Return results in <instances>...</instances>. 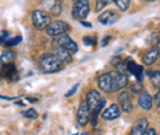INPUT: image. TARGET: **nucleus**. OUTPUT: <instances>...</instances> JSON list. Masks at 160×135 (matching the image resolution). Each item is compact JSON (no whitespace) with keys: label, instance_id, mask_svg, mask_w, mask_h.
<instances>
[{"label":"nucleus","instance_id":"f257e3e1","mask_svg":"<svg viewBox=\"0 0 160 135\" xmlns=\"http://www.w3.org/2000/svg\"><path fill=\"white\" fill-rule=\"evenodd\" d=\"M62 61L56 57V54H43L40 59L41 70L46 74H52L62 70Z\"/></svg>","mask_w":160,"mask_h":135},{"label":"nucleus","instance_id":"f03ea898","mask_svg":"<svg viewBox=\"0 0 160 135\" xmlns=\"http://www.w3.org/2000/svg\"><path fill=\"white\" fill-rule=\"evenodd\" d=\"M70 28L69 23H67L65 21H60V20H57V21H53L51 22L47 28H46V33L51 37H57V36H62V35H65V32Z\"/></svg>","mask_w":160,"mask_h":135},{"label":"nucleus","instance_id":"7ed1b4c3","mask_svg":"<svg viewBox=\"0 0 160 135\" xmlns=\"http://www.w3.org/2000/svg\"><path fill=\"white\" fill-rule=\"evenodd\" d=\"M90 12V2L89 0H77L74 6H73V11L72 15L75 20L84 21V19L89 15Z\"/></svg>","mask_w":160,"mask_h":135},{"label":"nucleus","instance_id":"20e7f679","mask_svg":"<svg viewBox=\"0 0 160 135\" xmlns=\"http://www.w3.org/2000/svg\"><path fill=\"white\" fill-rule=\"evenodd\" d=\"M32 22L37 30L47 28V26L51 23V15L43 10H35L32 12Z\"/></svg>","mask_w":160,"mask_h":135},{"label":"nucleus","instance_id":"39448f33","mask_svg":"<svg viewBox=\"0 0 160 135\" xmlns=\"http://www.w3.org/2000/svg\"><path fill=\"white\" fill-rule=\"evenodd\" d=\"M102 102H103V98H102V96L100 95L99 91H96V90L89 91V94H88V96H86L85 103H86V106H88L90 113H91L92 111H95Z\"/></svg>","mask_w":160,"mask_h":135},{"label":"nucleus","instance_id":"423d86ee","mask_svg":"<svg viewBox=\"0 0 160 135\" xmlns=\"http://www.w3.org/2000/svg\"><path fill=\"white\" fill-rule=\"evenodd\" d=\"M57 44L58 47L68 51L69 53H77L78 52V44L70 38L68 35H62L57 38Z\"/></svg>","mask_w":160,"mask_h":135},{"label":"nucleus","instance_id":"0eeeda50","mask_svg":"<svg viewBox=\"0 0 160 135\" xmlns=\"http://www.w3.org/2000/svg\"><path fill=\"white\" fill-rule=\"evenodd\" d=\"M98 85H99V89L101 91H103L106 94L113 92V80H112V76L110 73L102 74L98 80Z\"/></svg>","mask_w":160,"mask_h":135},{"label":"nucleus","instance_id":"6e6552de","mask_svg":"<svg viewBox=\"0 0 160 135\" xmlns=\"http://www.w3.org/2000/svg\"><path fill=\"white\" fill-rule=\"evenodd\" d=\"M0 75L6 77V79H9V80H12V81H16V80L19 79V73H18V69H16V66L14 65V63L1 65Z\"/></svg>","mask_w":160,"mask_h":135},{"label":"nucleus","instance_id":"1a4fd4ad","mask_svg":"<svg viewBox=\"0 0 160 135\" xmlns=\"http://www.w3.org/2000/svg\"><path fill=\"white\" fill-rule=\"evenodd\" d=\"M112 80H113V91H120L122 89H124L128 85V77L124 74H120L117 71H112L110 73Z\"/></svg>","mask_w":160,"mask_h":135},{"label":"nucleus","instance_id":"9d476101","mask_svg":"<svg viewBox=\"0 0 160 135\" xmlns=\"http://www.w3.org/2000/svg\"><path fill=\"white\" fill-rule=\"evenodd\" d=\"M118 104H120V108L126 112V113H129L133 111V103H132V98L129 96L128 92L123 91L121 92L120 96H118Z\"/></svg>","mask_w":160,"mask_h":135},{"label":"nucleus","instance_id":"9b49d317","mask_svg":"<svg viewBox=\"0 0 160 135\" xmlns=\"http://www.w3.org/2000/svg\"><path fill=\"white\" fill-rule=\"evenodd\" d=\"M124 63H126L128 74L136 76L137 77V80L142 81V80H143V66H140V65H138V64H136L131 58L127 59Z\"/></svg>","mask_w":160,"mask_h":135},{"label":"nucleus","instance_id":"f8f14e48","mask_svg":"<svg viewBox=\"0 0 160 135\" xmlns=\"http://www.w3.org/2000/svg\"><path fill=\"white\" fill-rule=\"evenodd\" d=\"M77 120H78L79 125H81V127H85L88 124V122L90 120V111H89V108H88L85 102H82L80 104L78 113H77Z\"/></svg>","mask_w":160,"mask_h":135},{"label":"nucleus","instance_id":"ddd939ff","mask_svg":"<svg viewBox=\"0 0 160 135\" xmlns=\"http://www.w3.org/2000/svg\"><path fill=\"white\" fill-rule=\"evenodd\" d=\"M148 125H149V123H148V120L145 118L138 119L134 123V125L132 127L129 135H144L145 132L148 130Z\"/></svg>","mask_w":160,"mask_h":135},{"label":"nucleus","instance_id":"4468645a","mask_svg":"<svg viewBox=\"0 0 160 135\" xmlns=\"http://www.w3.org/2000/svg\"><path fill=\"white\" fill-rule=\"evenodd\" d=\"M120 116H121V108L118 104H111L102 113V118L105 120H115V119H117Z\"/></svg>","mask_w":160,"mask_h":135},{"label":"nucleus","instance_id":"2eb2a0df","mask_svg":"<svg viewBox=\"0 0 160 135\" xmlns=\"http://www.w3.org/2000/svg\"><path fill=\"white\" fill-rule=\"evenodd\" d=\"M117 20H118V14L116 11H113V10L105 11V12H102L100 16H99V21H100L102 25H112Z\"/></svg>","mask_w":160,"mask_h":135},{"label":"nucleus","instance_id":"dca6fc26","mask_svg":"<svg viewBox=\"0 0 160 135\" xmlns=\"http://www.w3.org/2000/svg\"><path fill=\"white\" fill-rule=\"evenodd\" d=\"M139 106L144 111H150L152 109V106H153V98L149 95V92L144 91L139 95Z\"/></svg>","mask_w":160,"mask_h":135},{"label":"nucleus","instance_id":"f3484780","mask_svg":"<svg viewBox=\"0 0 160 135\" xmlns=\"http://www.w3.org/2000/svg\"><path fill=\"white\" fill-rule=\"evenodd\" d=\"M56 57L62 61V64H68V63H70L73 60L72 53H69L68 51H65V49H63L60 47H58L56 49Z\"/></svg>","mask_w":160,"mask_h":135},{"label":"nucleus","instance_id":"a211bd4d","mask_svg":"<svg viewBox=\"0 0 160 135\" xmlns=\"http://www.w3.org/2000/svg\"><path fill=\"white\" fill-rule=\"evenodd\" d=\"M15 58H16V53L12 52V51L6 49V51H4V52L1 53V55H0V63H1V65L11 64V63L15 60Z\"/></svg>","mask_w":160,"mask_h":135},{"label":"nucleus","instance_id":"6ab92c4d","mask_svg":"<svg viewBox=\"0 0 160 135\" xmlns=\"http://www.w3.org/2000/svg\"><path fill=\"white\" fill-rule=\"evenodd\" d=\"M158 55H159V51L157 48H153L148 53H145V55L143 57V61L145 65H152L158 59Z\"/></svg>","mask_w":160,"mask_h":135},{"label":"nucleus","instance_id":"aec40b11","mask_svg":"<svg viewBox=\"0 0 160 135\" xmlns=\"http://www.w3.org/2000/svg\"><path fill=\"white\" fill-rule=\"evenodd\" d=\"M148 75L150 76V81L155 87H160V70L155 71H148Z\"/></svg>","mask_w":160,"mask_h":135},{"label":"nucleus","instance_id":"412c9836","mask_svg":"<svg viewBox=\"0 0 160 135\" xmlns=\"http://www.w3.org/2000/svg\"><path fill=\"white\" fill-rule=\"evenodd\" d=\"M115 2H116V5H117V7H118L120 11L128 10V7L131 5V0H115Z\"/></svg>","mask_w":160,"mask_h":135},{"label":"nucleus","instance_id":"4be33fe9","mask_svg":"<svg viewBox=\"0 0 160 135\" xmlns=\"http://www.w3.org/2000/svg\"><path fill=\"white\" fill-rule=\"evenodd\" d=\"M22 37L21 36H15V37H10V38L6 41L5 43V47H14V46H18L19 43H21Z\"/></svg>","mask_w":160,"mask_h":135},{"label":"nucleus","instance_id":"5701e85b","mask_svg":"<svg viewBox=\"0 0 160 135\" xmlns=\"http://www.w3.org/2000/svg\"><path fill=\"white\" fill-rule=\"evenodd\" d=\"M22 114L26 117V118H28V119H36V118L38 117V113H37V111H35L33 108H30V109H27V111H26V112H23Z\"/></svg>","mask_w":160,"mask_h":135},{"label":"nucleus","instance_id":"b1692460","mask_svg":"<svg viewBox=\"0 0 160 135\" xmlns=\"http://www.w3.org/2000/svg\"><path fill=\"white\" fill-rule=\"evenodd\" d=\"M10 38V33H9V31H6V30H1L0 28V44H5L6 43V41Z\"/></svg>","mask_w":160,"mask_h":135},{"label":"nucleus","instance_id":"393cba45","mask_svg":"<svg viewBox=\"0 0 160 135\" xmlns=\"http://www.w3.org/2000/svg\"><path fill=\"white\" fill-rule=\"evenodd\" d=\"M112 0H96V11H101L106 5L111 4Z\"/></svg>","mask_w":160,"mask_h":135},{"label":"nucleus","instance_id":"a878e982","mask_svg":"<svg viewBox=\"0 0 160 135\" xmlns=\"http://www.w3.org/2000/svg\"><path fill=\"white\" fill-rule=\"evenodd\" d=\"M51 10H52V14H53V15H56V16H57V15H59L60 12H62V5H60V2L58 1V0L56 1V4L52 6V9H51Z\"/></svg>","mask_w":160,"mask_h":135},{"label":"nucleus","instance_id":"bb28decb","mask_svg":"<svg viewBox=\"0 0 160 135\" xmlns=\"http://www.w3.org/2000/svg\"><path fill=\"white\" fill-rule=\"evenodd\" d=\"M82 42H84V44L88 46V47H91V46H94V44L96 43V42H95V38H94L92 36H86V37H84Z\"/></svg>","mask_w":160,"mask_h":135},{"label":"nucleus","instance_id":"cd10ccee","mask_svg":"<svg viewBox=\"0 0 160 135\" xmlns=\"http://www.w3.org/2000/svg\"><path fill=\"white\" fill-rule=\"evenodd\" d=\"M79 86H80L79 84H75V85H74V86H73V87H72V89H70V90H69V91L65 94V97H72V96H73V95L77 92V90H78V87H79Z\"/></svg>","mask_w":160,"mask_h":135},{"label":"nucleus","instance_id":"c85d7f7f","mask_svg":"<svg viewBox=\"0 0 160 135\" xmlns=\"http://www.w3.org/2000/svg\"><path fill=\"white\" fill-rule=\"evenodd\" d=\"M154 102H155V106H157V107H160V89H159V91L157 92L155 97H154Z\"/></svg>","mask_w":160,"mask_h":135},{"label":"nucleus","instance_id":"c756f323","mask_svg":"<svg viewBox=\"0 0 160 135\" xmlns=\"http://www.w3.org/2000/svg\"><path fill=\"white\" fill-rule=\"evenodd\" d=\"M110 41H111V37H110V36H106V37L103 38V41L101 42V46H102V47H106L107 43H110Z\"/></svg>","mask_w":160,"mask_h":135},{"label":"nucleus","instance_id":"7c9ffc66","mask_svg":"<svg viewBox=\"0 0 160 135\" xmlns=\"http://www.w3.org/2000/svg\"><path fill=\"white\" fill-rule=\"evenodd\" d=\"M140 90H142V85H134L133 87H132V91L134 92V94H137V92H139Z\"/></svg>","mask_w":160,"mask_h":135},{"label":"nucleus","instance_id":"2f4dec72","mask_svg":"<svg viewBox=\"0 0 160 135\" xmlns=\"http://www.w3.org/2000/svg\"><path fill=\"white\" fill-rule=\"evenodd\" d=\"M144 135H158V134H157L155 129H149V130H147V132H145V134Z\"/></svg>","mask_w":160,"mask_h":135},{"label":"nucleus","instance_id":"473e14b6","mask_svg":"<svg viewBox=\"0 0 160 135\" xmlns=\"http://www.w3.org/2000/svg\"><path fill=\"white\" fill-rule=\"evenodd\" d=\"M80 23L82 25V26H85V27H88V28H90L92 25L90 23V22H86V21H80Z\"/></svg>","mask_w":160,"mask_h":135},{"label":"nucleus","instance_id":"72a5a7b5","mask_svg":"<svg viewBox=\"0 0 160 135\" xmlns=\"http://www.w3.org/2000/svg\"><path fill=\"white\" fill-rule=\"evenodd\" d=\"M18 106H20V107H23V106H25V104H23V103H22V102H18Z\"/></svg>","mask_w":160,"mask_h":135},{"label":"nucleus","instance_id":"f704fd0d","mask_svg":"<svg viewBox=\"0 0 160 135\" xmlns=\"http://www.w3.org/2000/svg\"><path fill=\"white\" fill-rule=\"evenodd\" d=\"M157 49H158V51L160 52V39L158 41V48H157Z\"/></svg>","mask_w":160,"mask_h":135},{"label":"nucleus","instance_id":"c9c22d12","mask_svg":"<svg viewBox=\"0 0 160 135\" xmlns=\"http://www.w3.org/2000/svg\"><path fill=\"white\" fill-rule=\"evenodd\" d=\"M145 1H149V2H152V1H154V0H145Z\"/></svg>","mask_w":160,"mask_h":135},{"label":"nucleus","instance_id":"e433bc0d","mask_svg":"<svg viewBox=\"0 0 160 135\" xmlns=\"http://www.w3.org/2000/svg\"><path fill=\"white\" fill-rule=\"evenodd\" d=\"M81 135H89V134H88V133H82Z\"/></svg>","mask_w":160,"mask_h":135},{"label":"nucleus","instance_id":"4c0bfd02","mask_svg":"<svg viewBox=\"0 0 160 135\" xmlns=\"http://www.w3.org/2000/svg\"><path fill=\"white\" fill-rule=\"evenodd\" d=\"M0 79H1V75H0Z\"/></svg>","mask_w":160,"mask_h":135},{"label":"nucleus","instance_id":"58836bf2","mask_svg":"<svg viewBox=\"0 0 160 135\" xmlns=\"http://www.w3.org/2000/svg\"><path fill=\"white\" fill-rule=\"evenodd\" d=\"M75 1H77V0H75Z\"/></svg>","mask_w":160,"mask_h":135}]
</instances>
